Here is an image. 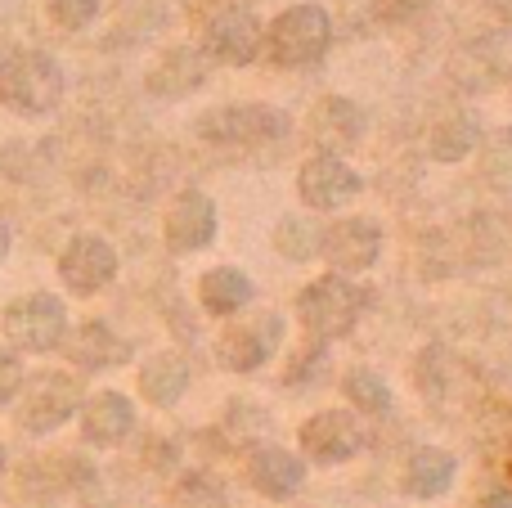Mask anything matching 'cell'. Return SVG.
Here are the masks:
<instances>
[{
	"label": "cell",
	"mask_w": 512,
	"mask_h": 508,
	"mask_svg": "<svg viewBox=\"0 0 512 508\" xmlns=\"http://www.w3.org/2000/svg\"><path fill=\"white\" fill-rule=\"evenodd\" d=\"M319 252L333 266V275H355V270H369L382 252V230L364 216H346V221L328 225L319 234Z\"/></svg>",
	"instance_id": "10"
},
{
	"label": "cell",
	"mask_w": 512,
	"mask_h": 508,
	"mask_svg": "<svg viewBox=\"0 0 512 508\" xmlns=\"http://www.w3.org/2000/svg\"><path fill=\"white\" fill-rule=\"evenodd\" d=\"M454 482V455L450 450H436V446H423L409 455L405 464V491L418 495V500H436L445 495Z\"/></svg>",
	"instance_id": "22"
},
{
	"label": "cell",
	"mask_w": 512,
	"mask_h": 508,
	"mask_svg": "<svg viewBox=\"0 0 512 508\" xmlns=\"http://www.w3.org/2000/svg\"><path fill=\"white\" fill-rule=\"evenodd\" d=\"M328 41H333V18L319 5H292L265 32V50H270L274 68H310L324 59Z\"/></svg>",
	"instance_id": "3"
},
{
	"label": "cell",
	"mask_w": 512,
	"mask_h": 508,
	"mask_svg": "<svg viewBox=\"0 0 512 508\" xmlns=\"http://www.w3.org/2000/svg\"><path fill=\"white\" fill-rule=\"evenodd\" d=\"M481 180L499 194H512V126L481 135Z\"/></svg>",
	"instance_id": "23"
},
{
	"label": "cell",
	"mask_w": 512,
	"mask_h": 508,
	"mask_svg": "<svg viewBox=\"0 0 512 508\" xmlns=\"http://www.w3.org/2000/svg\"><path fill=\"white\" fill-rule=\"evenodd\" d=\"M162 234H167L171 252H203L216 239V203L198 189L176 194L167 207V221H162Z\"/></svg>",
	"instance_id": "13"
},
{
	"label": "cell",
	"mask_w": 512,
	"mask_h": 508,
	"mask_svg": "<svg viewBox=\"0 0 512 508\" xmlns=\"http://www.w3.org/2000/svg\"><path fill=\"white\" fill-rule=\"evenodd\" d=\"M5 338L18 351H54L68 338V311L54 293H27L5 311Z\"/></svg>",
	"instance_id": "5"
},
{
	"label": "cell",
	"mask_w": 512,
	"mask_h": 508,
	"mask_svg": "<svg viewBox=\"0 0 512 508\" xmlns=\"http://www.w3.org/2000/svg\"><path fill=\"white\" fill-rule=\"evenodd\" d=\"M477 508H512V491H486L477 500Z\"/></svg>",
	"instance_id": "28"
},
{
	"label": "cell",
	"mask_w": 512,
	"mask_h": 508,
	"mask_svg": "<svg viewBox=\"0 0 512 508\" xmlns=\"http://www.w3.org/2000/svg\"><path fill=\"white\" fill-rule=\"evenodd\" d=\"M50 14H54L59 27L77 32V27H86L90 18L99 14V0H50Z\"/></svg>",
	"instance_id": "26"
},
{
	"label": "cell",
	"mask_w": 512,
	"mask_h": 508,
	"mask_svg": "<svg viewBox=\"0 0 512 508\" xmlns=\"http://www.w3.org/2000/svg\"><path fill=\"white\" fill-rule=\"evenodd\" d=\"M396 5H405V9H427L432 0H396Z\"/></svg>",
	"instance_id": "31"
},
{
	"label": "cell",
	"mask_w": 512,
	"mask_h": 508,
	"mask_svg": "<svg viewBox=\"0 0 512 508\" xmlns=\"http://www.w3.org/2000/svg\"><path fill=\"white\" fill-rule=\"evenodd\" d=\"M63 99V72L50 54L18 50L0 63V104L23 117H45Z\"/></svg>",
	"instance_id": "2"
},
{
	"label": "cell",
	"mask_w": 512,
	"mask_h": 508,
	"mask_svg": "<svg viewBox=\"0 0 512 508\" xmlns=\"http://www.w3.org/2000/svg\"><path fill=\"white\" fill-rule=\"evenodd\" d=\"M207 81V68H203V54L180 45V50H167L149 72V95H162V99H185L194 95L198 86Z\"/></svg>",
	"instance_id": "17"
},
{
	"label": "cell",
	"mask_w": 512,
	"mask_h": 508,
	"mask_svg": "<svg viewBox=\"0 0 512 508\" xmlns=\"http://www.w3.org/2000/svg\"><path fill=\"white\" fill-rule=\"evenodd\" d=\"M261 41H265V27L256 23L248 9H239V5H221V9H212V14L203 18V45L221 63L243 68V63L256 59Z\"/></svg>",
	"instance_id": "9"
},
{
	"label": "cell",
	"mask_w": 512,
	"mask_h": 508,
	"mask_svg": "<svg viewBox=\"0 0 512 508\" xmlns=\"http://www.w3.org/2000/svg\"><path fill=\"white\" fill-rule=\"evenodd\" d=\"M283 338V320L279 315H252V320H234L225 324L221 342H216V356H221L225 369L234 374H252L270 360V351L279 347Z\"/></svg>",
	"instance_id": "8"
},
{
	"label": "cell",
	"mask_w": 512,
	"mask_h": 508,
	"mask_svg": "<svg viewBox=\"0 0 512 508\" xmlns=\"http://www.w3.org/2000/svg\"><path fill=\"white\" fill-rule=\"evenodd\" d=\"M342 392H346V401L364 414H387L391 410V392L373 369H351V374L342 378Z\"/></svg>",
	"instance_id": "24"
},
{
	"label": "cell",
	"mask_w": 512,
	"mask_h": 508,
	"mask_svg": "<svg viewBox=\"0 0 512 508\" xmlns=\"http://www.w3.org/2000/svg\"><path fill=\"white\" fill-rule=\"evenodd\" d=\"M126 356H131V347L104 320H86L68 338V360L77 369H108V365H122Z\"/></svg>",
	"instance_id": "19"
},
{
	"label": "cell",
	"mask_w": 512,
	"mask_h": 508,
	"mask_svg": "<svg viewBox=\"0 0 512 508\" xmlns=\"http://www.w3.org/2000/svg\"><path fill=\"white\" fill-rule=\"evenodd\" d=\"M135 428V405L122 392H99L81 410V432L90 446H122Z\"/></svg>",
	"instance_id": "16"
},
{
	"label": "cell",
	"mask_w": 512,
	"mask_h": 508,
	"mask_svg": "<svg viewBox=\"0 0 512 508\" xmlns=\"http://www.w3.org/2000/svg\"><path fill=\"white\" fill-rule=\"evenodd\" d=\"M140 392H144V401H149V405L171 410V405L189 392L185 356H176V351H158V356H149V360H144V369H140Z\"/></svg>",
	"instance_id": "18"
},
{
	"label": "cell",
	"mask_w": 512,
	"mask_h": 508,
	"mask_svg": "<svg viewBox=\"0 0 512 508\" xmlns=\"http://www.w3.org/2000/svg\"><path fill=\"white\" fill-rule=\"evenodd\" d=\"M18 387H23V365H18V356L9 347H0V405L14 401Z\"/></svg>",
	"instance_id": "27"
},
{
	"label": "cell",
	"mask_w": 512,
	"mask_h": 508,
	"mask_svg": "<svg viewBox=\"0 0 512 508\" xmlns=\"http://www.w3.org/2000/svg\"><path fill=\"white\" fill-rule=\"evenodd\" d=\"M248 482L265 500H292L306 482V464L283 446H256L248 455Z\"/></svg>",
	"instance_id": "15"
},
{
	"label": "cell",
	"mask_w": 512,
	"mask_h": 508,
	"mask_svg": "<svg viewBox=\"0 0 512 508\" xmlns=\"http://www.w3.org/2000/svg\"><path fill=\"white\" fill-rule=\"evenodd\" d=\"M274 243H279V252L288 261H306L319 252V234L306 225V216H288V221L274 230Z\"/></svg>",
	"instance_id": "25"
},
{
	"label": "cell",
	"mask_w": 512,
	"mask_h": 508,
	"mask_svg": "<svg viewBox=\"0 0 512 508\" xmlns=\"http://www.w3.org/2000/svg\"><path fill=\"white\" fill-rule=\"evenodd\" d=\"M198 302L207 315H239L252 302V279L234 266H216L198 279Z\"/></svg>",
	"instance_id": "20"
},
{
	"label": "cell",
	"mask_w": 512,
	"mask_h": 508,
	"mask_svg": "<svg viewBox=\"0 0 512 508\" xmlns=\"http://www.w3.org/2000/svg\"><path fill=\"white\" fill-rule=\"evenodd\" d=\"M5 257H9V230L0 225V261H5Z\"/></svg>",
	"instance_id": "30"
},
{
	"label": "cell",
	"mask_w": 512,
	"mask_h": 508,
	"mask_svg": "<svg viewBox=\"0 0 512 508\" xmlns=\"http://www.w3.org/2000/svg\"><path fill=\"white\" fill-rule=\"evenodd\" d=\"M477 144H481V122L472 113H463V108L445 113L441 122L427 131V153H432L436 162H463Z\"/></svg>",
	"instance_id": "21"
},
{
	"label": "cell",
	"mask_w": 512,
	"mask_h": 508,
	"mask_svg": "<svg viewBox=\"0 0 512 508\" xmlns=\"http://www.w3.org/2000/svg\"><path fill=\"white\" fill-rule=\"evenodd\" d=\"M297 441L306 450V459H315V464H346V459H355L364 450V428L355 414L319 410L301 423Z\"/></svg>",
	"instance_id": "7"
},
{
	"label": "cell",
	"mask_w": 512,
	"mask_h": 508,
	"mask_svg": "<svg viewBox=\"0 0 512 508\" xmlns=\"http://www.w3.org/2000/svg\"><path fill=\"white\" fill-rule=\"evenodd\" d=\"M306 135L319 144V153H333V158H337L342 149H355V144H360V135H364V113L351 104V99L328 95V99H319V104L310 108Z\"/></svg>",
	"instance_id": "14"
},
{
	"label": "cell",
	"mask_w": 512,
	"mask_h": 508,
	"mask_svg": "<svg viewBox=\"0 0 512 508\" xmlns=\"http://www.w3.org/2000/svg\"><path fill=\"white\" fill-rule=\"evenodd\" d=\"M369 306V288L351 284L346 275H319L315 284H306L297 293V315H301V329L324 347L333 338H346L355 329V320L364 315Z\"/></svg>",
	"instance_id": "1"
},
{
	"label": "cell",
	"mask_w": 512,
	"mask_h": 508,
	"mask_svg": "<svg viewBox=\"0 0 512 508\" xmlns=\"http://www.w3.org/2000/svg\"><path fill=\"white\" fill-rule=\"evenodd\" d=\"M499 18H504V23L512 27V0H499Z\"/></svg>",
	"instance_id": "29"
},
{
	"label": "cell",
	"mask_w": 512,
	"mask_h": 508,
	"mask_svg": "<svg viewBox=\"0 0 512 508\" xmlns=\"http://www.w3.org/2000/svg\"><path fill=\"white\" fill-rule=\"evenodd\" d=\"M18 392H23V401H18V428H23V432H36V437H41V432L63 428V423L77 414V405H81L77 378L54 374V369H45V374L27 378Z\"/></svg>",
	"instance_id": "4"
},
{
	"label": "cell",
	"mask_w": 512,
	"mask_h": 508,
	"mask_svg": "<svg viewBox=\"0 0 512 508\" xmlns=\"http://www.w3.org/2000/svg\"><path fill=\"white\" fill-rule=\"evenodd\" d=\"M283 117L270 113L261 104H230L216 108V113L203 117V135L216 144V149H234V153H252L261 144L279 140Z\"/></svg>",
	"instance_id": "6"
},
{
	"label": "cell",
	"mask_w": 512,
	"mask_h": 508,
	"mask_svg": "<svg viewBox=\"0 0 512 508\" xmlns=\"http://www.w3.org/2000/svg\"><path fill=\"white\" fill-rule=\"evenodd\" d=\"M0 473H5V446H0Z\"/></svg>",
	"instance_id": "32"
},
{
	"label": "cell",
	"mask_w": 512,
	"mask_h": 508,
	"mask_svg": "<svg viewBox=\"0 0 512 508\" xmlns=\"http://www.w3.org/2000/svg\"><path fill=\"white\" fill-rule=\"evenodd\" d=\"M113 275H117V252L108 248V239H99V234H77L59 257V279L77 297L99 293L104 284H113Z\"/></svg>",
	"instance_id": "12"
},
{
	"label": "cell",
	"mask_w": 512,
	"mask_h": 508,
	"mask_svg": "<svg viewBox=\"0 0 512 508\" xmlns=\"http://www.w3.org/2000/svg\"><path fill=\"white\" fill-rule=\"evenodd\" d=\"M297 194L310 212H333V207L351 203L360 194V176L342 158H333V153H315L297 171Z\"/></svg>",
	"instance_id": "11"
}]
</instances>
